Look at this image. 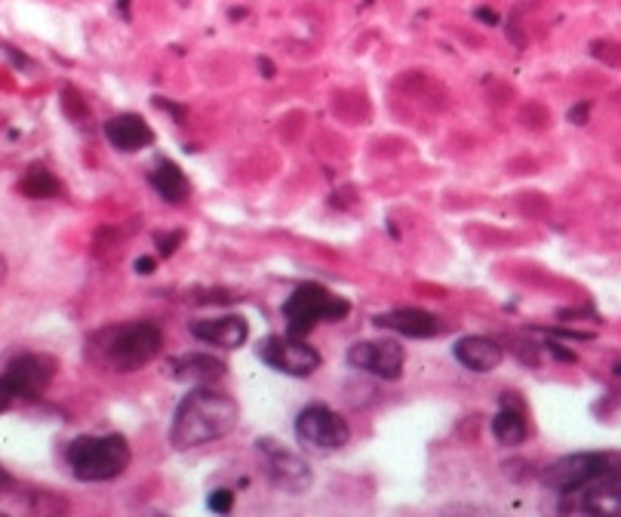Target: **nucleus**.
Returning <instances> with one entry per match:
<instances>
[{
    "label": "nucleus",
    "mask_w": 621,
    "mask_h": 517,
    "mask_svg": "<svg viewBox=\"0 0 621 517\" xmlns=\"http://www.w3.org/2000/svg\"><path fill=\"white\" fill-rule=\"evenodd\" d=\"M237 422H241V407L234 397L212 385H195L173 413L169 443L176 450H198L203 443L228 438Z\"/></svg>",
    "instance_id": "nucleus-1"
},
{
    "label": "nucleus",
    "mask_w": 621,
    "mask_h": 517,
    "mask_svg": "<svg viewBox=\"0 0 621 517\" xmlns=\"http://www.w3.org/2000/svg\"><path fill=\"white\" fill-rule=\"evenodd\" d=\"M164 349V333L152 320L102 327L87 339V358L108 373H136Z\"/></svg>",
    "instance_id": "nucleus-2"
},
{
    "label": "nucleus",
    "mask_w": 621,
    "mask_h": 517,
    "mask_svg": "<svg viewBox=\"0 0 621 517\" xmlns=\"http://www.w3.org/2000/svg\"><path fill=\"white\" fill-rule=\"evenodd\" d=\"M130 443L123 435H84L65 450V462L84 484H106L130 469Z\"/></svg>",
    "instance_id": "nucleus-3"
},
{
    "label": "nucleus",
    "mask_w": 621,
    "mask_h": 517,
    "mask_svg": "<svg viewBox=\"0 0 621 517\" xmlns=\"http://www.w3.org/2000/svg\"><path fill=\"white\" fill-rule=\"evenodd\" d=\"M351 311L348 299L333 296L326 287L320 284H302L292 289L287 302H284V320H287V333L308 336L323 320H345Z\"/></svg>",
    "instance_id": "nucleus-4"
},
{
    "label": "nucleus",
    "mask_w": 621,
    "mask_h": 517,
    "mask_svg": "<svg viewBox=\"0 0 621 517\" xmlns=\"http://www.w3.org/2000/svg\"><path fill=\"white\" fill-rule=\"evenodd\" d=\"M53 376H56V361L49 354H19L0 376V413L10 410L15 400L44 395Z\"/></svg>",
    "instance_id": "nucleus-5"
},
{
    "label": "nucleus",
    "mask_w": 621,
    "mask_h": 517,
    "mask_svg": "<svg viewBox=\"0 0 621 517\" xmlns=\"http://www.w3.org/2000/svg\"><path fill=\"white\" fill-rule=\"evenodd\" d=\"M621 457L616 453H569L551 462L542 472V484L554 493H569V490L588 484L594 477H603L609 472H619Z\"/></svg>",
    "instance_id": "nucleus-6"
},
{
    "label": "nucleus",
    "mask_w": 621,
    "mask_h": 517,
    "mask_svg": "<svg viewBox=\"0 0 621 517\" xmlns=\"http://www.w3.org/2000/svg\"><path fill=\"white\" fill-rule=\"evenodd\" d=\"M258 358L262 364H268L274 373H284V376H296V380H304V376H314L323 364L320 351L314 345L304 342V336H268L262 345H258Z\"/></svg>",
    "instance_id": "nucleus-7"
},
{
    "label": "nucleus",
    "mask_w": 621,
    "mask_h": 517,
    "mask_svg": "<svg viewBox=\"0 0 621 517\" xmlns=\"http://www.w3.org/2000/svg\"><path fill=\"white\" fill-rule=\"evenodd\" d=\"M563 515H591V517H616L621 515V469L603 477H594L581 487L561 493L557 503Z\"/></svg>",
    "instance_id": "nucleus-8"
},
{
    "label": "nucleus",
    "mask_w": 621,
    "mask_h": 517,
    "mask_svg": "<svg viewBox=\"0 0 621 517\" xmlns=\"http://www.w3.org/2000/svg\"><path fill=\"white\" fill-rule=\"evenodd\" d=\"M296 438L311 450L333 453L351 441V426L342 413L330 410L323 404H311L296 416Z\"/></svg>",
    "instance_id": "nucleus-9"
},
{
    "label": "nucleus",
    "mask_w": 621,
    "mask_h": 517,
    "mask_svg": "<svg viewBox=\"0 0 621 517\" xmlns=\"http://www.w3.org/2000/svg\"><path fill=\"white\" fill-rule=\"evenodd\" d=\"M348 364L376 380L397 382L407 366V349L397 339H366L348 349Z\"/></svg>",
    "instance_id": "nucleus-10"
},
{
    "label": "nucleus",
    "mask_w": 621,
    "mask_h": 517,
    "mask_svg": "<svg viewBox=\"0 0 621 517\" xmlns=\"http://www.w3.org/2000/svg\"><path fill=\"white\" fill-rule=\"evenodd\" d=\"M258 450H262V457H265V465H268V477H271V484L277 490H287L292 496H299L304 490L311 487V481H314V474L308 469V462H304L299 453H292L287 447H280L277 441H258Z\"/></svg>",
    "instance_id": "nucleus-11"
},
{
    "label": "nucleus",
    "mask_w": 621,
    "mask_h": 517,
    "mask_svg": "<svg viewBox=\"0 0 621 517\" xmlns=\"http://www.w3.org/2000/svg\"><path fill=\"white\" fill-rule=\"evenodd\" d=\"M188 330H191V336H195L198 342L212 345V349H241L243 342L249 339V323H246L241 315L195 320Z\"/></svg>",
    "instance_id": "nucleus-12"
},
{
    "label": "nucleus",
    "mask_w": 621,
    "mask_h": 517,
    "mask_svg": "<svg viewBox=\"0 0 621 517\" xmlns=\"http://www.w3.org/2000/svg\"><path fill=\"white\" fill-rule=\"evenodd\" d=\"M376 327L391 330V333L397 336H410V339H431V336L443 333L440 318H434L431 311H422V308H395V311H385V315L376 318Z\"/></svg>",
    "instance_id": "nucleus-13"
},
{
    "label": "nucleus",
    "mask_w": 621,
    "mask_h": 517,
    "mask_svg": "<svg viewBox=\"0 0 621 517\" xmlns=\"http://www.w3.org/2000/svg\"><path fill=\"white\" fill-rule=\"evenodd\" d=\"M453 354L458 364L470 373H492L504 361V349L489 336H465L453 345Z\"/></svg>",
    "instance_id": "nucleus-14"
},
{
    "label": "nucleus",
    "mask_w": 621,
    "mask_h": 517,
    "mask_svg": "<svg viewBox=\"0 0 621 517\" xmlns=\"http://www.w3.org/2000/svg\"><path fill=\"white\" fill-rule=\"evenodd\" d=\"M106 139L123 154L142 152L154 142V130L148 127L145 118L138 114H114L111 121H106Z\"/></svg>",
    "instance_id": "nucleus-15"
},
{
    "label": "nucleus",
    "mask_w": 621,
    "mask_h": 517,
    "mask_svg": "<svg viewBox=\"0 0 621 517\" xmlns=\"http://www.w3.org/2000/svg\"><path fill=\"white\" fill-rule=\"evenodd\" d=\"M173 380L188 382V385H212L225 376V364L212 354H182L173 361Z\"/></svg>",
    "instance_id": "nucleus-16"
},
{
    "label": "nucleus",
    "mask_w": 621,
    "mask_h": 517,
    "mask_svg": "<svg viewBox=\"0 0 621 517\" xmlns=\"http://www.w3.org/2000/svg\"><path fill=\"white\" fill-rule=\"evenodd\" d=\"M148 183H152V188L160 195V198L167 200V204H185L188 200V195H191V185H188V179H185V173L173 161H160L157 167L148 173Z\"/></svg>",
    "instance_id": "nucleus-17"
},
{
    "label": "nucleus",
    "mask_w": 621,
    "mask_h": 517,
    "mask_svg": "<svg viewBox=\"0 0 621 517\" xmlns=\"http://www.w3.org/2000/svg\"><path fill=\"white\" fill-rule=\"evenodd\" d=\"M492 435L496 441L504 447H520V443L530 438V426H526V416L514 407H501L492 419Z\"/></svg>",
    "instance_id": "nucleus-18"
},
{
    "label": "nucleus",
    "mask_w": 621,
    "mask_h": 517,
    "mask_svg": "<svg viewBox=\"0 0 621 517\" xmlns=\"http://www.w3.org/2000/svg\"><path fill=\"white\" fill-rule=\"evenodd\" d=\"M19 188H22V195L31 200H46V198H56L62 191L59 179L49 173L46 167H41V164H34V167L25 173V179L19 183Z\"/></svg>",
    "instance_id": "nucleus-19"
},
{
    "label": "nucleus",
    "mask_w": 621,
    "mask_h": 517,
    "mask_svg": "<svg viewBox=\"0 0 621 517\" xmlns=\"http://www.w3.org/2000/svg\"><path fill=\"white\" fill-rule=\"evenodd\" d=\"M231 505H234V493H231V490H215L210 496V508L212 512H219V515H228Z\"/></svg>",
    "instance_id": "nucleus-20"
},
{
    "label": "nucleus",
    "mask_w": 621,
    "mask_h": 517,
    "mask_svg": "<svg viewBox=\"0 0 621 517\" xmlns=\"http://www.w3.org/2000/svg\"><path fill=\"white\" fill-rule=\"evenodd\" d=\"M142 268V274H152V268H154V262L152 258H138L136 262V272Z\"/></svg>",
    "instance_id": "nucleus-21"
},
{
    "label": "nucleus",
    "mask_w": 621,
    "mask_h": 517,
    "mask_svg": "<svg viewBox=\"0 0 621 517\" xmlns=\"http://www.w3.org/2000/svg\"><path fill=\"white\" fill-rule=\"evenodd\" d=\"M585 114H588V106H578V108H573V114H569V121H585Z\"/></svg>",
    "instance_id": "nucleus-22"
},
{
    "label": "nucleus",
    "mask_w": 621,
    "mask_h": 517,
    "mask_svg": "<svg viewBox=\"0 0 621 517\" xmlns=\"http://www.w3.org/2000/svg\"><path fill=\"white\" fill-rule=\"evenodd\" d=\"M3 274H7V258L0 256V280H3Z\"/></svg>",
    "instance_id": "nucleus-23"
},
{
    "label": "nucleus",
    "mask_w": 621,
    "mask_h": 517,
    "mask_svg": "<svg viewBox=\"0 0 621 517\" xmlns=\"http://www.w3.org/2000/svg\"><path fill=\"white\" fill-rule=\"evenodd\" d=\"M616 376H621V361H619V364H616Z\"/></svg>",
    "instance_id": "nucleus-24"
}]
</instances>
